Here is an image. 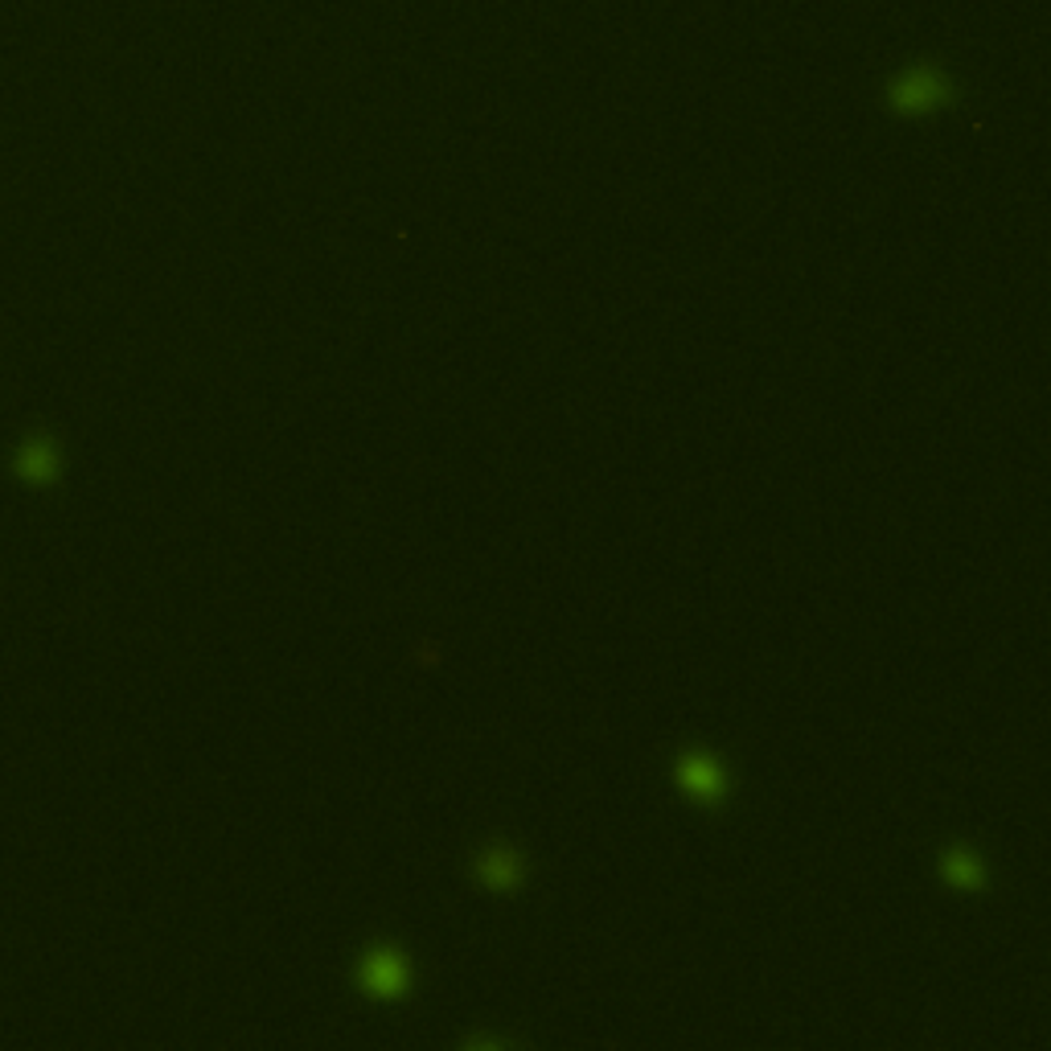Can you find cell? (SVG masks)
<instances>
[{
	"mask_svg": "<svg viewBox=\"0 0 1051 1051\" xmlns=\"http://www.w3.org/2000/svg\"><path fill=\"white\" fill-rule=\"evenodd\" d=\"M953 99H958V87L937 66H912L887 91V103L896 111H904V115H928V111L937 108H949Z\"/></svg>",
	"mask_w": 1051,
	"mask_h": 1051,
	"instance_id": "1",
	"label": "cell"
},
{
	"mask_svg": "<svg viewBox=\"0 0 1051 1051\" xmlns=\"http://www.w3.org/2000/svg\"><path fill=\"white\" fill-rule=\"evenodd\" d=\"M944 875H949L958 887H965V891H978V887L986 884V867L974 859V850H965V847H953L949 854H944Z\"/></svg>",
	"mask_w": 1051,
	"mask_h": 1051,
	"instance_id": "5",
	"label": "cell"
},
{
	"mask_svg": "<svg viewBox=\"0 0 1051 1051\" xmlns=\"http://www.w3.org/2000/svg\"><path fill=\"white\" fill-rule=\"evenodd\" d=\"M678 780H683L686 793L702 801V805H720L727 797V773L706 752H686L683 764H678Z\"/></svg>",
	"mask_w": 1051,
	"mask_h": 1051,
	"instance_id": "2",
	"label": "cell"
},
{
	"mask_svg": "<svg viewBox=\"0 0 1051 1051\" xmlns=\"http://www.w3.org/2000/svg\"><path fill=\"white\" fill-rule=\"evenodd\" d=\"M362 986L378 998H395L406 990V961L395 949H374L362 961Z\"/></svg>",
	"mask_w": 1051,
	"mask_h": 1051,
	"instance_id": "3",
	"label": "cell"
},
{
	"mask_svg": "<svg viewBox=\"0 0 1051 1051\" xmlns=\"http://www.w3.org/2000/svg\"><path fill=\"white\" fill-rule=\"evenodd\" d=\"M522 875H526V867H522L517 850L505 847V842H493L477 854V879L493 891H514L522 884Z\"/></svg>",
	"mask_w": 1051,
	"mask_h": 1051,
	"instance_id": "4",
	"label": "cell"
}]
</instances>
